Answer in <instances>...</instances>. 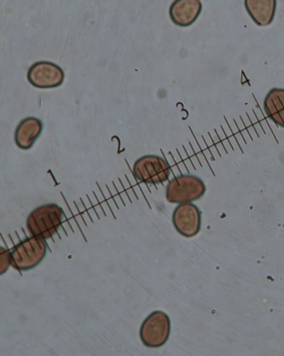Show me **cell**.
<instances>
[{
	"label": "cell",
	"instance_id": "1",
	"mask_svg": "<svg viewBox=\"0 0 284 356\" xmlns=\"http://www.w3.org/2000/svg\"><path fill=\"white\" fill-rule=\"evenodd\" d=\"M63 211L54 203L38 207L29 215L26 227L31 236L49 239L62 226Z\"/></svg>",
	"mask_w": 284,
	"mask_h": 356
},
{
	"label": "cell",
	"instance_id": "2",
	"mask_svg": "<svg viewBox=\"0 0 284 356\" xmlns=\"http://www.w3.org/2000/svg\"><path fill=\"white\" fill-rule=\"evenodd\" d=\"M48 245L41 237H28L23 240L11 252V266L18 270L36 268L45 259Z\"/></svg>",
	"mask_w": 284,
	"mask_h": 356
},
{
	"label": "cell",
	"instance_id": "3",
	"mask_svg": "<svg viewBox=\"0 0 284 356\" xmlns=\"http://www.w3.org/2000/svg\"><path fill=\"white\" fill-rule=\"evenodd\" d=\"M171 332V318L160 311L152 312L143 321L139 337L148 348H159L166 344Z\"/></svg>",
	"mask_w": 284,
	"mask_h": 356
},
{
	"label": "cell",
	"instance_id": "4",
	"mask_svg": "<svg viewBox=\"0 0 284 356\" xmlns=\"http://www.w3.org/2000/svg\"><path fill=\"white\" fill-rule=\"evenodd\" d=\"M206 192L205 182L197 176L180 175L171 181L166 188L167 201L185 203L198 200Z\"/></svg>",
	"mask_w": 284,
	"mask_h": 356
},
{
	"label": "cell",
	"instance_id": "5",
	"mask_svg": "<svg viewBox=\"0 0 284 356\" xmlns=\"http://www.w3.org/2000/svg\"><path fill=\"white\" fill-rule=\"evenodd\" d=\"M171 165L156 155L141 156L134 164L133 173L139 181L146 184H160L171 176Z\"/></svg>",
	"mask_w": 284,
	"mask_h": 356
},
{
	"label": "cell",
	"instance_id": "6",
	"mask_svg": "<svg viewBox=\"0 0 284 356\" xmlns=\"http://www.w3.org/2000/svg\"><path fill=\"white\" fill-rule=\"evenodd\" d=\"M28 80L38 88H54L61 86L65 73L61 67L54 63L41 61L33 63L28 71Z\"/></svg>",
	"mask_w": 284,
	"mask_h": 356
},
{
	"label": "cell",
	"instance_id": "7",
	"mask_svg": "<svg viewBox=\"0 0 284 356\" xmlns=\"http://www.w3.org/2000/svg\"><path fill=\"white\" fill-rule=\"evenodd\" d=\"M202 214L196 205L181 203L173 213V224L178 232L185 237H193L201 229Z\"/></svg>",
	"mask_w": 284,
	"mask_h": 356
},
{
	"label": "cell",
	"instance_id": "8",
	"mask_svg": "<svg viewBox=\"0 0 284 356\" xmlns=\"http://www.w3.org/2000/svg\"><path fill=\"white\" fill-rule=\"evenodd\" d=\"M202 10L200 0H175L169 10V15L178 26L189 27L198 19Z\"/></svg>",
	"mask_w": 284,
	"mask_h": 356
},
{
	"label": "cell",
	"instance_id": "9",
	"mask_svg": "<svg viewBox=\"0 0 284 356\" xmlns=\"http://www.w3.org/2000/svg\"><path fill=\"white\" fill-rule=\"evenodd\" d=\"M43 122L39 118L29 117L21 121L15 129L16 145L22 150H29L40 137Z\"/></svg>",
	"mask_w": 284,
	"mask_h": 356
},
{
	"label": "cell",
	"instance_id": "10",
	"mask_svg": "<svg viewBox=\"0 0 284 356\" xmlns=\"http://www.w3.org/2000/svg\"><path fill=\"white\" fill-rule=\"evenodd\" d=\"M244 6L258 26L266 27L274 19L277 0H244Z\"/></svg>",
	"mask_w": 284,
	"mask_h": 356
},
{
	"label": "cell",
	"instance_id": "11",
	"mask_svg": "<svg viewBox=\"0 0 284 356\" xmlns=\"http://www.w3.org/2000/svg\"><path fill=\"white\" fill-rule=\"evenodd\" d=\"M265 111L275 124L284 129V88H273L266 95Z\"/></svg>",
	"mask_w": 284,
	"mask_h": 356
},
{
	"label": "cell",
	"instance_id": "12",
	"mask_svg": "<svg viewBox=\"0 0 284 356\" xmlns=\"http://www.w3.org/2000/svg\"><path fill=\"white\" fill-rule=\"evenodd\" d=\"M11 252L8 250L1 248V255H0V266H1V275L4 274L11 265Z\"/></svg>",
	"mask_w": 284,
	"mask_h": 356
}]
</instances>
